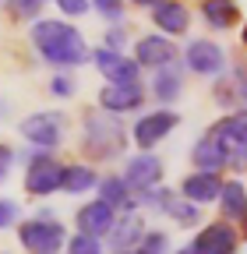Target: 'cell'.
<instances>
[{
    "instance_id": "obj_25",
    "label": "cell",
    "mask_w": 247,
    "mask_h": 254,
    "mask_svg": "<svg viewBox=\"0 0 247 254\" xmlns=\"http://www.w3.org/2000/svg\"><path fill=\"white\" fill-rule=\"evenodd\" d=\"M64 247L74 251V254H99V251H103L99 237H88V233H81V230H78L71 240H64Z\"/></svg>"
},
{
    "instance_id": "obj_15",
    "label": "cell",
    "mask_w": 247,
    "mask_h": 254,
    "mask_svg": "<svg viewBox=\"0 0 247 254\" xmlns=\"http://www.w3.org/2000/svg\"><path fill=\"white\" fill-rule=\"evenodd\" d=\"M152 21H156V28L163 36H184L191 25V11L180 0H156L152 4Z\"/></svg>"
},
{
    "instance_id": "obj_22",
    "label": "cell",
    "mask_w": 247,
    "mask_h": 254,
    "mask_svg": "<svg viewBox=\"0 0 247 254\" xmlns=\"http://www.w3.org/2000/svg\"><path fill=\"white\" fill-rule=\"evenodd\" d=\"M219 208H223V219L230 222H244V184L240 180H223L219 187Z\"/></svg>"
},
{
    "instance_id": "obj_8",
    "label": "cell",
    "mask_w": 247,
    "mask_h": 254,
    "mask_svg": "<svg viewBox=\"0 0 247 254\" xmlns=\"http://www.w3.org/2000/svg\"><path fill=\"white\" fill-rule=\"evenodd\" d=\"M187 254H237L240 251V233L233 222H208V226H201V233L184 247Z\"/></svg>"
},
{
    "instance_id": "obj_13",
    "label": "cell",
    "mask_w": 247,
    "mask_h": 254,
    "mask_svg": "<svg viewBox=\"0 0 247 254\" xmlns=\"http://www.w3.org/2000/svg\"><path fill=\"white\" fill-rule=\"evenodd\" d=\"M138 67H163V64H173L177 60V46L166 39V36H141L134 43V57H131Z\"/></svg>"
},
{
    "instance_id": "obj_23",
    "label": "cell",
    "mask_w": 247,
    "mask_h": 254,
    "mask_svg": "<svg viewBox=\"0 0 247 254\" xmlns=\"http://www.w3.org/2000/svg\"><path fill=\"white\" fill-rule=\"evenodd\" d=\"M96 166H64V180H60V190H67V194H85V190L96 187Z\"/></svg>"
},
{
    "instance_id": "obj_18",
    "label": "cell",
    "mask_w": 247,
    "mask_h": 254,
    "mask_svg": "<svg viewBox=\"0 0 247 254\" xmlns=\"http://www.w3.org/2000/svg\"><path fill=\"white\" fill-rule=\"evenodd\" d=\"M219 187H223L219 173L194 170V173H187V177H184V184H180V194L187 198V201H194V205H208V201H215V198H219Z\"/></svg>"
},
{
    "instance_id": "obj_32",
    "label": "cell",
    "mask_w": 247,
    "mask_h": 254,
    "mask_svg": "<svg viewBox=\"0 0 247 254\" xmlns=\"http://www.w3.org/2000/svg\"><path fill=\"white\" fill-rule=\"evenodd\" d=\"M53 4H57L60 11H64V14H71V18L88 11V0H53Z\"/></svg>"
},
{
    "instance_id": "obj_2",
    "label": "cell",
    "mask_w": 247,
    "mask_h": 254,
    "mask_svg": "<svg viewBox=\"0 0 247 254\" xmlns=\"http://www.w3.org/2000/svg\"><path fill=\"white\" fill-rule=\"evenodd\" d=\"M127 145L124 138V127L117 120H110L106 110H92L85 113V131H81V152L96 163H106V159H117Z\"/></svg>"
},
{
    "instance_id": "obj_29",
    "label": "cell",
    "mask_w": 247,
    "mask_h": 254,
    "mask_svg": "<svg viewBox=\"0 0 247 254\" xmlns=\"http://www.w3.org/2000/svg\"><path fill=\"white\" fill-rule=\"evenodd\" d=\"M11 7H14L18 18H36L46 7V0H11Z\"/></svg>"
},
{
    "instance_id": "obj_14",
    "label": "cell",
    "mask_w": 247,
    "mask_h": 254,
    "mask_svg": "<svg viewBox=\"0 0 247 254\" xmlns=\"http://www.w3.org/2000/svg\"><path fill=\"white\" fill-rule=\"evenodd\" d=\"M141 233H145V219H141L134 208H124V215H113V226L106 230L113 251H131V247H138Z\"/></svg>"
},
{
    "instance_id": "obj_6",
    "label": "cell",
    "mask_w": 247,
    "mask_h": 254,
    "mask_svg": "<svg viewBox=\"0 0 247 254\" xmlns=\"http://www.w3.org/2000/svg\"><path fill=\"white\" fill-rule=\"evenodd\" d=\"M177 124H180V117H177L173 110H152V113H141V117L134 120V127H131V141H134L141 152H148V148H156L159 141H166V138L173 134Z\"/></svg>"
},
{
    "instance_id": "obj_26",
    "label": "cell",
    "mask_w": 247,
    "mask_h": 254,
    "mask_svg": "<svg viewBox=\"0 0 247 254\" xmlns=\"http://www.w3.org/2000/svg\"><path fill=\"white\" fill-rule=\"evenodd\" d=\"M92 7H96L106 21H120L124 18V0H92Z\"/></svg>"
},
{
    "instance_id": "obj_7",
    "label": "cell",
    "mask_w": 247,
    "mask_h": 254,
    "mask_svg": "<svg viewBox=\"0 0 247 254\" xmlns=\"http://www.w3.org/2000/svg\"><path fill=\"white\" fill-rule=\"evenodd\" d=\"M88 60L99 67V74L113 85H138L141 81V67L131 60V57H124L120 50L113 46H99V50H88Z\"/></svg>"
},
{
    "instance_id": "obj_12",
    "label": "cell",
    "mask_w": 247,
    "mask_h": 254,
    "mask_svg": "<svg viewBox=\"0 0 247 254\" xmlns=\"http://www.w3.org/2000/svg\"><path fill=\"white\" fill-rule=\"evenodd\" d=\"M124 180H127V187L134 190V194L156 187L163 180V159L152 155V148L141 152V155H134V159H127V166H124Z\"/></svg>"
},
{
    "instance_id": "obj_31",
    "label": "cell",
    "mask_w": 247,
    "mask_h": 254,
    "mask_svg": "<svg viewBox=\"0 0 247 254\" xmlns=\"http://www.w3.org/2000/svg\"><path fill=\"white\" fill-rule=\"evenodd\" d=\"M11 166H14V148L0 141V184L11 177Z\"/></svg>"
},
{
    "instance_id": "obj_20",
    "label": "cell",
    "mask_w": 247,
    "mask_h": 254,
    "mask_svg": "<svg viewBox=\"0 0 247 254\" xmlns=\"http://www.w3.org/2000/svg\"><path fill=\"white\" fill-rule=\"evenodd\" d=\"M96 187H99V198H103L106 205H113L117 212L138 205L134 190L127 187V180H124V177H103V180H96Z\"/></svg>"
},
{
    "instance_id": "obj_1",
    "label": "cell",
    "mask_w": 247,
    "mask_h": 254,
    "mask_svg": "<svg viewBox=\"0 0 247 254\" xmlns=\"http://www.w3.org/2000/svg\"><path fill=\"white\" fill-rule=\"evenodd\" d=\"M32 46L43 53L46 64H53V67H81V64H88V43L85 36L60 21V18H46V21H36L32 25Z\"/></svg>"
},
{
    "instance_id": "obj_27",
    "label": "cell",
    "mask_w": 247,
    "mask_h": 254,
    "mask_svg": "<svg viewBox=\"0 0 247 254\" xmlns=\"http://www.w3.org/2000/svg\"><path fill=\"white\" fill-rule=\"evenodd\" d=\"M18 219H21V208H18V201H11V198H0V230L14 226Z\"/></svg>"
},
{
    "instance_id": "obj_11",
    "label": "cell",
    "mask_w": 247,
    "mask_h": 254,
    "mask_svg": "<svg viewBox=\"0 0 247 254\" xmlns=\"http://www.w3.org/2000/svg\"><path fill=\"white\" fill-rule=\"evenodd\" d=\"M212 134L219 138L230 152H233V159H230V166L240 173L244 170V145H247V127H244V113L240 110H233L230 117H223V120H215L212 124Z\"/></svg>"
},
{
    "instance_id": "obj_10",
    "label": "cell",
    "mask_w": 247,
    "mask_h": 254,
    "mask_svg": "<svg viewBox=\"0 0 247 254\" xmlns=\"http://www.w3.org/2000/svg\"><path fill=\"white\" fill-rule=\"evenodd\" d=\"M141 103H145V88H141V81L138 85H103L99 88V110H106L110 117H124V113H134V110H141Z\"/></svg>"
},
{
    "instance_id": "obj_5",
    "label": "cell",
    "mask_w": 247,
    "mask_h": 254,
    "mask_svg": "<svg viewBox=\"0 0 247 254\" xmlns=\"http://www.w3.org/2000/svg\"><path fill=\"white\" fill-rule=\"evenodd\" d=\"M67 240L64 226H60L57 219H25L18 222V244L32 254H53L60 251Z\"/></svg>"
},
{
    "instance_id": "obj_35",
    "label": "cell",
    "mask_w": 247,
    "mask_h": 254,
    "mask_svg": "<svg viewBox=\"0 0 247 254\" xmlns=\"http://www.w3.org/2000/svg\"><path fill=\"white\" fill-rule=\"evenodd\" d=\"M0 4H4V0H0Z\"/></svg>"
},
{
    "instance_id": "obj_17",
    "label": "cell",
    "mask_w": 247,
    "mask_h": 254,
    "mask_svg": "<svg viewBox=\"0 0 247 254\" xmlns=\"http://www.w3.org/2000/svg\"><path fill=\"white\" fill-rule=\"evenodd\" d=\"M113 215H117V208L106 205L103 198H96V201H88V205L78 208L74 222H78V230L88 233V237H106V230L113 226Z\"/></svg>"
},
{
    "instance_id": "obj_24",
    "label": "cell",
    "mask_w": 247,
    "mask_h": 254,
    "mask_svg": "<svg viewBox=\"0 0 247 254\" xmlns=\"http://www.w3.org/2000/svg\"><path fill=\"white\" fill-rule=\"evenodd\" d=\"M215 99H219L223 106H230V110H240V106H244V74H240V67H237L233 81H230V78H219V81H215Z\"/></svg>"
},
{
    "instance_id": "obj_21",
    "label": "cell",
    "mask_w": 247,
    "mask_h": 254,
    "mask_svg": "<svg viewBox=\"0 0 247 254\" xmlns=\"http://www.w3.org/2000/svg\"><path fill=\"white\" fill-rule=\"evenodd\" d=\"M180 92H184V81H180V71L173 67V64L156 67V78H152V95H156L163 106H170V103H177Z\"/></svg>"
},
{
    "instance_id": "obj_9",
    "label": "cell",
    "mask_w": 247,
    "mask_h": 254,
    "mask_svg": "<svg viewBox=\"0 0 247 254\" xmlns=\"http://www.w3.org/2000/svg\"><path fill=\"white\" fill-rule=\"evenodd\" d=\"M184 60L194 74H205V78H215L226 71V50L212 39H194L187 50H184Z\"/></svg>"
},
{
    "instance_id": "obj_19",
    "label": "cell",
    "mask_w": 247,
    "mask_h": 254,
    "mask_svg": "<svg viewBox=\"0 0 247 254\" xmlns=\"http://www.w3.org/2000/svg\"><path fill=\"white\" fill-rule=\"evenodd\" d=\"M201 18L212 32H230L240 25V4L237 0H201Z\"/></svg>"
},
{
    "instance_id": "obj_28",
    "label": "cell",
    "mask_w": 247,
    "mask_h": 254,
    "mask_svg": "<svg viewBox=\"0 0 247 254\" xmlns=\"http://www.w3.org/2000/svg\"><path fill=\"white\" fill-rule=\"evenodd\" d=\"M166 244H170V237H166V233H141L138 251H145V254H159Z\"/></svg>"
},
{
    "instance_id": "obj_30",
    "label": "cell",
    "mask_w": 247,
    "mask_h": 254,
    "mask_svg": "<svg viewBox=\"0 0 247 254\" xmlns=\"http://www.w3.org/2000/svg\"><path fill=\"white\" fill-rule=\"evenodd\" d=\"M50 92L60 95V99H71V95H74V81H71L67 74H57V78L50 81Z\"/></svg>"
},
{
    "instance_id": "obj_3",
    "label": "cell",
    "mask_w": 247,
    "mask_h": 254,
    "mask_svg": "<svg viewBox=\"0 0 247 254\" xmlns=\"http://www.w3.org/2000/svg\"><path fill=\"white\" fill-rule=\"evenodd\" d=\"M21 138L32 145V148H57L64 145L67 138V117L60 110H39V113H28L21 120Z\"/></svg>"
},
{
    "instance_id": "obj_33",
    "label": "cell",
    "mask_w": 247,
    "mask_h": 254,
    "mask_svg": "<svg viewBox=\"0 0 247 254\" xmlns=\"http://www.w3.org/2000/svg\"><path fill=\"white\" fill-rule=\"evenodd\" d=\"M120 43H124V28H113V32H106V43H103V46L120 50Z\"/></svg>"
},
{
    "instance_id": "obj_34",
    "label": "cell",
    "mask_w": 247,
    "mask_h": 254,
    "mask_svg": "<svg viewBox=\"0 0 247 254\" xmlns=\"http://www.w3.org/2000/svg\"><path fill=\"white\" fill-rule=\"evenodd\" d=\"M131 4H134V7H152L156 0H131Z\"/></svg>"
},
{
    "instance_id": "obj_4",
    "label": "cell",
    "mask_w": 247,
    "mask_h": 254,
    "mask_svg": "<svg viewBox=\"0 0 247 254\" xmlns=\"http://www.w3.org/2000/svg\"><path fill=\"white\" fill-rule=\"evenodd\" d=\"M60 180H64V163H57L50 155V148H39L32 159H28L25 170V194L32 198H50L53 190H60Z\"/></svg>"
},
{
    "instance_id": "obj_16",
    "label": "cell",
    "mask_w": 247,
    "mask_h": 254,
    "mask_svg": "<svg viewBox=\"0 0 247 254\" xmlns=\"http://www.w3.org/2000/svg\"><path fill=\"white\" fill-rule=\"evenodd\" d=\"M191 159H194V166L198 170H208V173H219V170H226L230 166V159H233V152L215 138L212 131L205 134V138H198V145L191 148Z\"/></svg>"
}]
</instances>
